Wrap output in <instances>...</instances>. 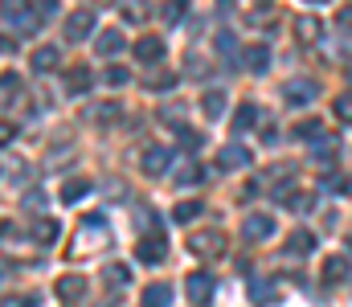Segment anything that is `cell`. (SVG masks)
Masks as SVG:
<instances>
[{"mask_svg":"<svg viewBox=\"0 0 352 307\" xmlns=\"http://www.w3.org/2000/svg\"><path fill=\"white\" fill-rule=\"evenodd\" d=\"M188 250H192V254H201V258H226L230 238H226L221 229H197V234L188 238Z\"/></svg>","mask_w":352,"mask_h":307,"instance_id":"6da1fadb","label":"cell"},{"mask_svg":"<svg viewBox=\"0 0 352 307\" xmlns=\"http://www.w3.org/2000/svg\"><path fill=\"white\" fill-rule=\"evenodd\" d=\"M135 254H140V262H144V266H156V262H164V254H168V242H164V234H160V229H152L148 238H140Z\"/></svg>","mask_w":352,"mask_h":307,"instance_id":"7a4b0ae2","label":"cell"},{"mask_svg":"<svg viewBox=\"0 0 352 307\" xmlns=\"http://www.w3.org/2000/svg\"><path fill=\"white\" fill-rule=\"evenodd\" d=\"M184 291H188V299L197 307H205L213 299V275H209V271H192V275L184 279Z\"/></svg>","mask_w":352,"mask_h":307,"instance_id":"3957f363","label":"cell"},{"mask_svg":"<svg viewBox=\"0 0 352 307\" xmlns=\"http://www.w3.org/2000/svg\"><path fill=\"white\" fill-rule=\"evenodd\" d=\"M90 33H94V12L90 8H78V12H70L66 16V41H87Z\"/></svg>","mask_w":352,"mask_h":307,"instance_id":"277c9868","label":"cell"},{"mask_svg":"<svg viewBox=\"0 0 352 307\" xmlns=\"http://www.w3.org/2000/svg\"><path fill=\"white\" fill-rule=\"evenodd\" d=\"M135 58H140L144 66H160V62H164V37L144 33V37L135 41Z\"/></svg>","mask_w":352,"mask_h":307,"instance_id":"5b68a950","label":"cell"},{"mask_svg":"<svg viewBox=\"0 0 352 307\" xmlns=\"http://www.w3.org/2000/svg\"><path fill=\"white\" fill-rule=\"evenodd\" d=\"M168 164H173V152H168L164 144H148V148H144V160H140V168H144L148 177H160Z\"/></svg>","mask_w":352,"mask_h":307,"instance_id":"8992f818","label":"cell"},{"mask_svg":"<svg viewBox=\"0 0 352 307\" xmlns=\"http://www.w3.org/2000/svg\"><path fill=\"white\" fill-rule=\"evenodd\" d=\"M320 279H324V287H340L349 279V258L344 254H328L324 266H320Z\"/></svg>","mask_w":352,"mask_h":307,"instance_id":"52a82bcc","label":"cell"},{"mask_svg":"<svg viewBox=\"0 0 352 307\" xmlns=\"http://www.w3.org/2000/svg\"><path fill=\"white\" fill-rule=\"evenodd\" d=\"M54 291H58L62 304H82V299H87V279H82V275H62Z\"/></svg>","mask_w":352,"mask_h":307,"instance_id":"ba28073f","label":"cell"},{"mask_svg":"<svg viewBox=\"0 0 352 307\" xmlns=\"http://www.w3.org/2000/svg\"><path fill=\"white\" fill-rule=\"evenodd\" d=\"M320 95V87H316V78H291L287 87H283V99L295 102V106H303V102H311Z\"/></svg>","mask_w":352,"mask_h":307,"instance_id":"9c48e42d","label":"cell"},{"mask_svg":"<svg viewBox=\"0 0 352 307\" xmlns=\"http://www.w3.org/2000/svg\"><path fill=\"white\" fill-rule=\"evenodd\" d=\"M270 234H274V217H266V213H250L242 221V238L246 242H266Z\"/></svg>","mask_w":352,"mask_h":307,"instance_id":"30bf717a","label":"cell"},{"mask_svg":"<svg viewBox=\"0 0 352 307\" xmlns=\"http://www.w3.org/2000/svg\"><path fill=\"white\" fill-rule=\"evenodd\" d=\"M274 197H278V205H287L295 213H307L316 205V193L311 189H274Z\"/></svg>","mask_w":352,"mask_h":307,"instance_id":"8fae6325","label":"cell"},{"mask_svg":"<svg viewBox=\"0 0 352 307\" xmlns=\"http://www.w3.org/2000/svg\"><path fill=\"white\" fill-rule=\"evenodd\" d=\"M246 164H250V152H246L242 144H226V148L217 152V168H226V172H230V168H246Z\"/></svg>","mask_w":352,"mask_h":307,"instance_id":"7c38bea8","label":"cell"},{"mask_svg":"<svg viewBox=\"0 0 352 307\" xmlns=\"http://www.w3.org/2000/svg\"><path fill=\"white\" fill-rule=\"evenodd\" d=\"M242 66H246L250 74H266V70H270V49H266V45H246V49H242Z\"/></svg>","mask_w":352,"mask_h":307,"instance_id":"4fadbf2b","label":"cell"},{"mask_svg":"<svg viewBox=\"0 0 352 307\" xmlns=\"http://www.w3.org/2000/svg\"><path fill=\"white\" fill-rule=\"evenodd\" d=\"M90 82H94V74H90L87 66H70V70H66V82H62V87H66V95H87Z\"/></svg>","mask_w":352,"mask_h":307,"instance_id":"5bb4252c","label":"cell"},{"mask_svg":"<svg viewBox=\"0 0 352 307\" xmlns=\"http://www.w3.org/2000/svg\"><path fill=\"white\" fill-rule=\"evenodd\" d=\"M127 49V37L119 33V29H107V33H98V58H119Z\"/></svg>","mask_w":352,"mask_h":307,"instance_id":"9a60e30c","label":"cell"},{"mask_svg":"<svg viewBox=\"0 0 352 307\" xmlns=\"http://www.w3.org/2000/svg\"><path fill=\"white\" fill-rule=\"evenodd\" d=\"M58 238H62V225H58L50 213H45V217H37V225H33V242H37V246H54Z\"/></svg>","mask_w":352,"mask_h":307,"instance_id":"2e32d148","label":"cell"},{"mask_svg":"<svg viewBox=\"0 0 352 307\" xmlns=\"http://www.w3.org/2000/svg\"><path fill=\"white\" fill-rule=\"evenodd\" d=\"M258 127V106L254 102H242L238 111H234V135H246V131H254Z\"/></svg>","mask_w":352,"mask_h":307,"instance_id":"e0dca14e","label":"cell"},{"mask_svg":"<svg viewBox=\"0 0 352 307\" xmlns=\"http://www.w3.org/2000/svg\"><path fill=\"white\" fill-rule=\"evenodd\" d=\"M311 250H316V234L295 229V234L287 238V254H291V258H303V254H311Z\"/></svg>","mask_w":352,"mask_h":307,"instance_id":"ac0fdd59","label":"cell"},{"mask_svg":"<svg viewBox=\"0 0 352 307\" xmlns=\"http://www.w3.org/2000/svg\"><path fill=\"white\" fill-rule=\"evenodd\" d=\"M295 37H299V45H316L320 41V21L316 16H295Z\"/></svg>","mask_w":352,"mask_h":307,"instance_id":"d6986e66","label":"cell"},{"mask_svg":"<svg viewBox=\"0 0 352 307\" xmlns=\"http://www.w3.org/2000/svg\"><path fill=\"white\" fill-rule=\"evenodd\" d=\"M144 307H168L173 304V287L168 283H152L148 291H144V299H140Z\"/></svg>","mask_w":352,"mask_h":307,"instance_id":"ffe728a7","label":"cell"},{"mask_svg":"<svg viewBox=\"0 0 352 307\" xmlns=\"http://www.w3.org/2000/svg\"><path fill=\"white\" fill-rule=\"evenodd\" d=\"M311 160H316L320 168H332V160H336V139H332V135H324V139L311 148Z\"/></svg>","mask_w":352,"mask_h":307,"instance_id":"44dd1931","label":"cell"},{"mask_svg":"<svg viewBox=\"0 0 352 307\" xmlns=\"http://www.w3.org/2000/svg\"><path fill=\"white\" fill-rule=\"evenodd\" d=\"M87 123H107V119H119V102H94L87 106V115H82Z\"/></svg>","mask_w":352,"mask_h":307,"instance_id":"7402d4cb","label":"cell"},{"mask_svg":"<svg viewBox=\"0 0 352 307\" xmlns=\"http://www.w3.org/2000/svg\"><path fill=\"white\" fill-rule=\"evenodd\" d=\"M54 66H58V49H54V45H41V49L33 54V70H37V74H50Z\"/></svg>","mask_w":352,"mask_h":307,"instance_id":"603a6c76","label":"cell"},{"mask_svg":"<svg viewBox=\"0 0 352 307\" xmlns=\"http://www.w3.org/2000/svg\"><path fill=\"white\" fill-rule=\"evenodd\" d=\"M250 299H254L258 307H266V304H274V299H278V291H274V283L258 279V283H250Z\"/></svg>","mask_w":352,"mask_h":307,"instance_id":"cb8c5ba5","label":"cell"},{"mask_svg":"<svg viewBox=\"0 0 352 307\" xmlns=\"http://www.w3.org/2000/svg\"><path fill=\"white\" fill-rule=\"evenodd\" d=\"M25 99V82L16 78V74H4V106H12V102Z\"/></svg>","mask_w":352,"mask_h":307,"instance_id":"d4e9b609","label":"cell"},{"mask_svg":"<svg viewBox=\"0 0 352 307\" xmlns=\"http://www.w3.org/2000/svg\"><path fill=\"white\" fill-rule=\"evenodd\" d=\"M102 279H107L111 287H127V283H131V271H127L123 262H111V266L102 271Z\"/></svg>","mask_w":352,"mask_h":307,"instance_id":"484cf974","label":"cell"},{"mask_svg":"<svg viewBox=\"0 0 352 307\" xmlns=\"http://www.w3.org/2000/svg\"><path fill=\"white\" fill-rule=\"evenodd\" d=\"M201 111H205L209 119H217V115L226 111V91H209V95L201 99Z\"/></svg>","mask_w":352,"mask_h":307,"instance_id":"4316f807","label":"cell"},{"mask_svg":"<svg viewBox=\"0 0 352 307\" xmlns=\"http://www.w3.org/2000/svg\"><path fill=\"white\" fill-rule=\"evenodd\" d=\"M295 135H299V139H311V144H320V139H324V127H320V119H303V123L295 127Z\"/></svg>","mask_w":352,"mask_h":307,"instance_id":"83f0119b","label":"cell"},{"mask_svg":"<svg viewBox=\"0 0 352 307\" xmlns=\"http://www.w3.org/2000/svg\"><path fill=\"white\" fill-rule=\"evenodd\" d=\"M201 177H205V172H201V164H197V160H184V164H180V172H176V185H197Z\"/></svg>","mask_w":352,"mask_h":307,"instance_id":"f1b7e54d","label":"cell"},{"mask_svg":"<svg viewBox=\"0 0 352 307\" xmlns=\"http://www.w3.org/2000/svg\"><path fill=\"white\" fill-rule=\"evenodd\" d=\"M87 193H90V181H70V185L62 189V201H66V205H78Z\"/></svg>","mask_w":352,"mask_h":307,"instance_id":"f546056e","label":"cell"},{"mask_svg":"<svg viewBox=\"0 0 352 307\" xmlns=\"http://www.w3.org/2000/svg\"><path fill=\"white\" fill-rule=\"evenodd\" d=\"M201 213H205V205L201 201H176V209H173L176 221H192V217H201Z\"/></svg>","mask_w":352,"mask_h":307,"instance_id":"4dcf8cb0","label":"cell"},{"mask_svg":"<svg viewBox=\"0 0 352 307\" xmlns=\"http://www.w3.org/2000/svg\"><path fill=\"white\" fill-rule=\"evenodd\" d=\"M173 82H176V74H164V70H152V74L144 78V87H148V91H168Z\"/></svg>","mask_w":352,"mask_h":307,"instance_id":"1f68e13d","label":"cell"},{"mask_svg":"<svg viewBox=\"0 0 352 307\" xmlns=\"http://www.w3.org/2000/svg\"><path fill=\"white\" fill-rule=\"evenodd\" d=\"M217 54H221L226 62L238 54V41H234V33H230V29H221V33H217Z\"/></svg>","mask_w":352,"mask_h":307,"instance_id":"d6a6232c","label":"cell"},{"mask_svg":"<svg viewBox=\"0 0 352 307\" xmlns=\"http://www.w3.org/2000/svg\"><path fill=\"white\" fill-rule=\"evenodd\" d=\"M332 111H336V119H340V123H352V91H344L340 99L332 102Z\"/></svg>","mask_w":352,"mask_h":307,"instance_id":"836d02e7","label":"cell"},{"mask_svg":"<svg viewBox=\"0 0 352 307\" xmlns=\"http://www.w3.org/2000/svg\"><path fill=\"white\" fill-rule=\"evenodd\" d=\"M173 131H176V139H180L188 152H192V148H201V131H192V127H184V123H180V127H173Z\"/></svg>","mask_w":352,"mask_h":307,"instance_id":"e575fe53","label":"cell"},{"mask_svg":"<svg viewBox=\"0 0 352 307\" xmlns=\"http://www.w3.org/2000/svg\"><path fill=\"white\" fill-rule=\"evenodd\" d=\"M123 16H127V21H144V16H148V4H140V0H123Z\"/></svg>","mask_w":352,"mask_h":307,"instance_id":"d590c367","label":"cell"},{"mask_svg":"<svg viewBox=\"0 0 352 307\" xmlns=\"http://www.w3.org/2000/svg\"><path fill=\"white\" fill-rule=\"evenodd\" d=\"M127 78H131V74H127L123 66H107V74H102V82H107V87H123Z\"/></svg>","mask_w":352,"mask_h":307,"instance_id":"8d00e7d4","label":"cell"},{"mask_svg":"<svg viewBox=\"0 0 352 307\" xmlns=\"http://www.w3.org/2000/svg\"><path fill=\"white\" fill-rule=\"evenodd\" d=\"M21 12H29V0H4V25L16 21Z\"/></svg>","mask_w":352,"mask_h":307,"instance_id":"74e56055","label":"cell"},{"mask_svg":"<svg viewBox=\"0 0 352 307\" xmlns=\"http://www.w3.org/2000/svg\"><path fill=\"white\" fill-rule=\"evenodd\" d=\"M336 25H340V33H352V4H344V8L336 12Z\"/></svg>","mask_w":352,"mask_h":307,"instance_id":"f35d334b","label":"cell"},{"mask_svg":"<svg viewBox=\"0 0 352 307\" xmlns=\"http://www.w3.org/2000/svg\"><path fill=\"white\" fill-rule=\"evenodd\" d=\"M328 189L332 193H352V181L349 177H328Z\"/></svg>","mask_w":352,"mask_h":307,"instance_id":"ab89813d","label":"cell"},{"mask_svg":"<svg viewBox=\"0 0 352 307\" xmlns=\"http://www.w3.org/2000/svg\"><path fill=\"white\" fill-rule=\"evenodd\" d=\"M25 209H45V193H25Z\"/></svg>","mask_w":352,"mask_h":307,"instance_id":"60d3db41","label":"cell"},{"mask_svg":"<svg viewBox=\"0 0 352 307\" xmlns=\"http://www.w3.org/2000/svg\"><path fill=\"white\" fill-rule=\"evenodd\" d=\"M37 12L41 16H58V0H37Z\"/></svg>","mask_w":352,"mask_h":307,"instance_id":"b9f144b4","label":"cell"},{"mask_svg":"<svg viewBox=\"0 0 352 307\" xmlns=\"http://www.w3.org/2000/svg\"><path fill=\"white\" fill-rule=\"evenodd\" d=\"M254 197H258V185H254V181H250V185H246V189H242V201H254Z\"/></svg>","mask_w":352,"mask_h":307,"instance_id":"7bdbcfd3","label":"cell"},{"mask_svg":"<svg viewBox=\"0 0 352 307\" xmlns=\"http://www.w3.org/2000/svg\"><path fill=\"white\" fill-rule=\"evenodd\" d=\"M307 4H328V0H307Z\"/></svg>","mask_w":352,"mask_h":307,"instance_id":"ee69618b","label":"cell"}]
</instances>
